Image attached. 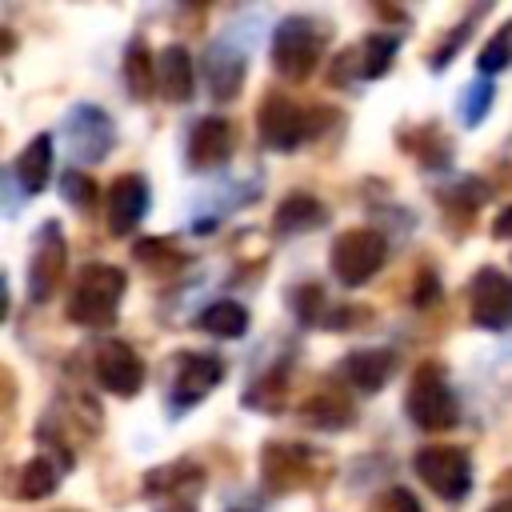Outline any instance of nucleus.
I'll return each mask as SVG.
<instances>
[{
	"instance_id": "nucleus-1",
	"label": "nucleus",
	"mask_w": 512,
	"mask_h": 512,
	"mask_svg": "<svg viewBox=\"0 0 512 512\" xmlns=\"http://www.w3.org/2000/svg\"><path fill=\"white\" fill-rule=\"evenodd\" d=\"M124 300V272L112 264H88L80 268L72 292H68V320L72 324H108Z\"/></svg>"
},
{
	"instance_id": "nucleus-2",
	"label": "nucleus",
	"mask_w": 512,
	"mask_h": 512,
	"mask_svg": "<svg viewBox=\"0 0 512 512\" xmlns=\"http://www.w3.org/2000/svg\"><path fill=\"white\" fill-rule=\"evenodd\" d=\"M404 408H408V420L424 432H440V428H452L456 416H460V404H456V392L444 376L440 364H424L416 368L412 384H408V396H404Z\"/></svg>"
},
{
	"instance_id": "nucleus-3",
	"label": "nucleus",
	"mask_w": 512,
	"mask_h": 512,
	"mask_svg": "<svg viewBox=\"0 0 512 512\" xmlns=\"http://www.w3.org/2000/svg\"><path fill=\"white\" fill-rule=\"evenodd\" d=\"M324 40H328V32L316 20H308V16L280 20V28L272 36V64H276V72L288 76V80H304L316 68V60L324 52Z\"/></svg>"
},
{
	"instance_id": "nucleus-4",
	"label": "nucleus",
	"mask_w": 512,
	"mask_h": 512,
	"mask_svg": "<svg viewBox=\"0 0 512 512\" xmlns=\"http://www.w3.org/2000/svg\"><path fill=\"white\" fill-rule=\"evenodd\" d=\"M388 260V240L376 228H348L332 240V272L340 284L356 288L372 280Z\"/></svg>"
},
{
	"instance_id": "nucleus-5",
	"label": "nucleus",
	"mask_w": 512,
	"mask_h": 512,
	"mask_svg": "<svg viewBox=\"0 0 512 512\" xmlns=\"http://www.w3.org/2000/svg\"><path fill=\"white\" fill-rule=\"evenodd\" d=\"M416 476L440 496V500H464L472 488V460L464 448H448V444H428L412 456Z\"/></svg>"
},
{
	"instance_id": "nucleus-6",
	"label": "nucleus",
	"mask_w": 512,
	"mask_h": 512,
	"mask_svg": "<svg viewBox=\"0 0 512 512\" xmlns=\"http://www.w3.org/2000/svg\"><path fill=\"white\" fill-rule=\"evenodd\" d=\"M312 116L304 108H296L288 96L280 92H268L264 104H260V140L272 148V152H292L304 136H312Z\"/></svg>"
},
{
	"instance_id": "nucleus-7",
	"label": "nucleus",
	"mask_w": 512,
	"mask_h": 512,
	"mask_svg": "<svg viewBox=\"0 0 512 512\" xmlns=\"http://www.w3.org/2000/svg\"><path fill=\"white\" fill-rule=\"evenodd\" d=\"M92 372L112 396H136L144 384V360L124 340H104L92 348Z\"/></svg>"
},
{
	"instance_id": "nucleus-8",
	"label": "nucleus",
	"mask_w": 512,
	"mask_h": 512,
	"mask_svg": "<svg viewBox=\"0 0 512 512\" xmlns=\"http://www.w3.org/2000/svg\"><path fill=\"white\" fill-rule=\"evenodd\" d=\"M472 320L488 332L512 328V280L500 268H480L472 276Z\"/></svg>"
},
{
	"instance_id": "nucleus-9",
	"label": "nucleus",
	"mask_w": 512,
	"mask_h": 512,
	"mask_svg": "<svg viewBox=\"0 0 512 512\" xmlns=\"http://www.w3.org/2000/svg\"><path fill=\"white\" fill-rule=\"evenodd\" d=\"M224 376V360L220 356H208V352H184L176 360V372H172V408H192L200 404Z\"/></svg>"
},
{
	"instance_id": "nucleus-10",
	"label": "nucleus",
	"mask_w": 512,
	"mask_h": 512,
	"mask_svg": "<svg viewBox=\"0 0 512 512\" xmlns=\"http://www.w3.org/2000/svg\"><path fill=\"white\" fill-rule=\"evenodd\" d=\"M64 264H68V244L60 236V228L48 220L36 236L32 248V264H28V292L32 300H48L56 292V284L64 280Z\"/></svg>"
},
{
	"instance_id": "nucleus-11",
	"label": "nucleus",
	"mask_w": 512,
	"mask_h": 512,
	"mask_svg": "<svg viewBox=\"0 0 512 512\" xmlns=\"http://www.w3.org/2000/svg\"><path fill=\"white\" fill-rule=\"evenodd\" d=\"M68 144H72L76 160H104L108 148H112V120L100 108H92V104L72 108V116H68Z\"/></svg>"
},
{
	"instance_id": "nucleus-12",
	"label": "nucleus",
	"mask_w": 512,
	"mask_h": 512,
	"mask_svg": "<svg viewBox=\"0 0 512 512\" xmlns=\"http://www.w3.org/2000/svg\"><path fill=\"white\" fill-rule=\"evenodd\" d=\"M396 372V352L392 348H356L336 364V376L356 388V392H376L384 380Z\"/></svg>"
},
{
	"instance_id": "nucleus-13",
	"label": "nucleus",
	"mask_w": 512,
	"mask_h": 512,
	"mask_svg": "<svg viewBox=\"0 0 512 512\" xmlns=\"http://www.w3.org/2000/svg\"><path fill=\"white\" fill-rule=\"evenodd\" d=\"M232 144H236V132L228 120L220 116H200L188 132V164L192 168H216L220 160L232 156Z\"/></svg>"
},
{
	"instance_id": "nucleus-14",
	"label": "nucleus",
	"mask_w": 512,
	"mask_h": 512,
	"mask_svg": "<svg viewBox=\"0 0 512 512\" xmlns=\"http://www.w3.org/2000/svg\"><path fill=\"white\" fill-rule=\"evenodd\" d=\"M148 212V184L140 176H120L108 188V228L112 236H128Z\"/></svg>"
},
{
	"instance_id": "nucleus-15",
	"label": "nucleus",
	"mask_w": 512,
	"mask_h": 512,
	"mask_svg": "<svg viewBox=\"0 0 512 512\" xmlns=\"http://www.w3.org/2000/svg\"><path fill=\"white\" fill-rule=\"evenodd\" d=\"M156 88L164 100L172 104H184L196 88V68H192V56L184 44H168L160 56H156Z\"/></svg>"
},
{
	"instance_id": "nucleus-16",
	"label": "nucleus",
	"mask_w": 512,
	"mask_h": 512,
	"mask_svg": "<svg viewBox=\"0 0 512 512\" xmlns=\"http://www.w3.org/2000/svg\"><path fill=\"white\" fill-rule=\"evenodd\" d=\"M324 216H328V208H324L316 196H308V192H288V196L280 200L272 224H276L280 236H296V232H308V228L324 224Z\"/></svg>"
},
{
	"instance_id": "nucleus-17",
	"label": "nucleus",
	"mask_w": 512,
	"mask_h": 512,
	"mask_svg": "<svg viewBox=\"0 0 512 512\" xmlns=\"http://www.w3.org/2000/svg\"><path fill=\"white\" fill-rule=\"evenodd\" d=\"M244 84V56L232 52L228 44H216L208 52V88L216 100H236Z\"/></svg>"
},
{
	"instance_id": "nucleus-18",
	"label": "nucleus",
	"mask_w": 512,
	"mask_h": 512,
	"mask_svg": "<svg viewBox=\"0 0 512 512\" xmlns=\"http://www.w3.org/2000/svg\"><path fill=\"white\" fill-rule=\"evenodd\" d=\"M16 180H20V188L28 192V196H36L44 184H48V172H52V136H32L28 144H24V152L16 156Z\"/></svg>"
},
{
	"instance_id": "nucleus-19",
	"label": "nucleus",
	"mask_w": 512,
	"mask_h": 512,
	"mask_svg": "<svg viewBox=\"0 0 512 512\" xmlns=\"http://www.w3.org/2000/svg\"><path fill=\"white\" fill-rule=\"evenodd\" d=\"M124 80H128V92L136 100H148L152 88H156V56L148 52V44L136 36L124 52Z\"/></svg>"
},
{
	"instance_id": "nucleus-20",
	"label": "nucleus",
	"mask_w": 512,
	"mask_h": 512,
	"mask_svg": "<svg viewBox=\"0 0 512 512\" xmlns=\"http://www.w3.org/2000/svg\"><path fill=\"white\" fill-rule=\"evenodd\" d=\"M300 464H304L300 444H268L264 448V480H268V488L284 492L288 484H296Z\"/></svg>"
},
{
	"instance_id": "nucleus-21",
	"label": "nucleus",
	"mask_w": 512,
	"mask_h": 512,
	"mask_svg": "<svg viewBox=\"0 0 512 512\" xmlns=\"http://www.w3.org/2000/svg\"><path fill=\"white\" fill-rule=\"evenodd\" d=\"M396 48H400V36H396V32H376V36H368V40L360 44V52H356V72H360L364 80L384 76L388 64H392V56H396Z\"/></svg>"
},
{
	"instance_id": "nucleus-22",
	"label": "nucleus",
	"mask_w": 512,
	"mask_h": 512,
	"mask_svg": "<svg viewBox=\"0 0 512 512\" xmlns=\"http://www.w3.org/2000/svg\"><path fill=\"white\" fill-rule=\"evenodd\" d=\"M200 328L212 332V336L236 340V336L248 332V312H244V304H236V300H216V304H208V308L200 312Z\"/></svg>"
},
{
	"instance_id": "nucleus-23",
	"label": "nucleus",
	"mask_w": 512,
	"mask_h": 512,
	"mask_svg": "<svg viewBox=\"0 0 512 512\" xmlns=\"http://www.w3.org/2000/svg\"><path fill=\"white\" fill-rule=\"evenodd\" d=\"M200 484V464H192V460H172V464H164V468H156V472H148V496H176V492H192Z\"/></svg>"
},
{
	"instance_id": "nucleus-24",
	"label": "nucleus",
	"mask_w": 512,
	"mask_h": 512,
	"mask_svg": "<svg viewBox=\"0 0 512 512\" xmlns=\"http://www.w3.org/2000/svg\"><path fill=\"white\" fill-rule=\"evenodd\" d=\"M304 416H308V424H316V428H328V432H336V428H348V424L356 420L352 404H348V400H340L336 392L312 396V400L304 404Z\"/></svg>"
},
{
	"instance_id": "nucleus-25",
	"label": "nucleus",
	"mask_w": 512,
	"mask_h": 512,
	"mask_svg": "<svg viewBox=\"0 0 512 512\" xmlns=\"http://www.w3.org/2000/svg\"><path fill=\"white\" fill-rule=\"evenodd\" d=\"M56 492V468L48 464V460H28L24 468H20V476H16V496H24V500H44V496H52Z\"/></svg>"
},
{
	"instance_id": "nucleus-26",
	"label": "nucleus",
	"mask_w": 512,
	"mask_h": 512,
	"mask_svg": "<svg viewBox=\"0 0 512 512\" xmlns=\"http://www.w3.org/2000/svg\"><path fill=\"white\" fill-rule=\"evenodd\" d=\"M512 64V20L508 24H500L496 28V36L480 48V56H476V68L484 72V76H492V72H500V68H508Z\"/></svg>"
},
{
	"instance_id": "nucleus-27",
	"label": "nucleus",
	"mask_w": 512,
	"mask_h": 512,
	"mask_svg": "<svg viewBox=\"0 0 512 512\" xmlns=\"http://www.w3.org/2000/svg\"><path fill=\"white\" fill-rule=\"evenodd\" d=\"M60 192H64V200L76 208V212H92L96 208V180L92 176H84V172H76V168H68L64 176H60Z\"/></svg>"
},
{
	"instance_id": "nucleus-28",
	"label": "nucleus",
	"mask_w": 512,
	"mask_h": 512,
	"mask_svg": "<svg viewBox=\"0 0 512 512\" xmlns=\"http://www.w3.org/2000/svg\"><path fill=\"white\" fill-rule=\"evenodd\" d=\"M488 104H492V84H472L468 88V104H464V120L476 124L488 112Z\"/></svg>"
},
{
	"instance_id": "nucleus-29",
	"label": "nucleus",
	"mask_w": 512,
	"mask_h": 512,
	"mask_svg": "<svg viewBox=\"0 0 512 512\" xmlns=\"http://www.w3.org/2000/svg\"><path fill=\"white\" fill-rule=\"evenodd\" d=\"M380 512H424V508H420V500L408 488H388L380 496Z\"/></svg>"
},
{
	"instance_id": "nucleus-30",
	"label": "nucleus",
	"mask_w": 512,
	"mask_h": 512,
	"mask_svg": "<svg viewBox=\"0 0 512 512\" xmlns=\"http://www.w3.org/2000/svg\"><path fill=\"white\" fill-rule=\"evenodd\" d=\"M492 236H496V240H512V208H504V212L496 216V224H492Z\"/></svg>"
},
{
	"instance_id": "nucleus-31",
	"label": "nucleus",
	"mask_w": 512,
	"mask_h": 512,
	"mask_svg": "<svg viewBox=\"0 0 512 512\" xmlns=\"http://www.w3.org/2000/svg\"><path fill=\"white\" fill-rule=\"evenodd\" d=\"M488 512H512V504H508V500H500V504H492Z\"/></svg>"
}]
</instances>
